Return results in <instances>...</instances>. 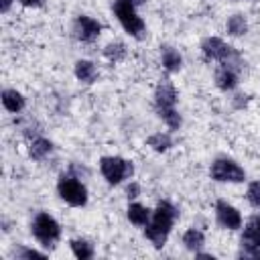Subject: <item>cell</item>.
<instances>
[{
	"label": "cell",
	"instance_id": "6da1fadb",
	"mask_svg": "<svg viewBox=\"0 0 260 260\" xmlns=\"http://www.w3.org/2000/svg\"><path fill=\"white\" fill-rule=\"evenodd\" d=\"M175 217H177V209L169 201H160L156 211H154V215H152V221L146 223V230H144L146 238L156 248L165 246L167 236H169V232H171V228L175 223Z\"/></svg>",
	"mask_w": 260,
	"mask_h": 260
},
{
	"label": "cell",
	"instance_id": "7a4b0ae2",
	"mask_svg": "<svg viewBox=\"0 0 260 260\" xmlns=\"http://www.w3.org/2000/svg\"><path fill=\"white\" fill-rule=\"evenodd\" d=\"M201 51H203V55H205L207 61H219L221 65H230L234 69L240 67V59L234 53V49L228 43H223L221 39H217V37L205 39L203 45H201Z\"/></svg>",
	"mask_w": 260,
	"mask_h": 260
},
{
	"label": "cell",
	"instance_id": "3957f363",
	"mask_svg": "<svg viewBox=\"0 0 260 260\" xmlns=\"http://www.w3.org/2000/svg\"><path fill=\"white\" fill-rule=\"evenodd\" d=\"M136 4L132 0H116L114 2V12L120 20V24L124 26L126 32H130L132 37H140L144 30V22L142 18L136 14Z\"/></svg>",
	"mask_w": 260,
	"mask_h": 260
},
{
	"label": "cell",
	"instance_id": "277c9868",
	"mask_svg": "<svg viewBox=\"0 0 260 260\" xmlns=\"http://www.w3.org/2000/svg\"><path fill=\"white\" fill-rule=\"evenodd\" d=\"M32 234H35V238H37L43 246L51 248V246H55V242L59 240L61 228H59V223H57L49 213H39V215L35 217V221H32Z\"/></svg>",
	"mask_w": 260,
	"mask_h": 260
},
{
	"label": "cell",
	"instance_id": "5b68a950",
	"mask_svg": "<svg viewBox=\"0 0 260 260\" xmlns=\"http://www.w3.org/2000/svg\"><path fill=\"white\" fill-rule=\"evenodd\" d=\"M100 169H102V175L106 177V181L112 185H118L132 175V165L120 156H104L100 160Z\"/></svg>",
	"mask_w": 260,
	"mask_h": 260
},
{
	"label": "cell",
	"instance_id": "8992f818",
	"mask_svg": "<svg viewBox=\"0 0 260 260\" xmlns=\"http://www.w3.org/2000/svg\"><path fill=\"white\" fill-rule=\"evenodd\" d=\"M57 191H59L61 199L67 201L69 205L79 207V205H85V201H87V189L75 177H61L57 183Z\"/></svg>",
	"mask_w": 260,
	"mask_h": 260
},
{
	"label": "cell",
	"instance_id": "52a82bcc",
	"mask_svg": "<svg viewBox=\"0 0 260 260\" xmlns=\"http://www.w3.org/2000/svg\"><path fill=\"white\" fill-rule=\"evenodd\" d=\"M211 177L215 181H230V183H240L246 179V173L240 165H236L230 158H217L211 165Z\"/></svg>",
	"mask_w": 260,
	"mask_h": 260
},
{
	"label": "cell",
	"instance_id": "ba28073f",
	"mask_svg": "<svg viewBox=\"0 0 260 260\" xmlns=\"http://www.w3.org/2000/svg\"><path fill=\"white\" fill-rule=\"evenodd\" d=\"M242 256L260 258V215L252 217L242 236Z\"/></svg>",
	"mask_w": 260,
	"mask_h": 260
},
{
	"label": "cell",
	"instance_id": "9c48e42d",
	"mask_svg": "<svg viewBox=\"0 0 260 260\" xmlns=\"http://www.w3.org/2000/svg\"><path fill=\"white\" fill-rule=\"evenodd\" d=\"M215 215H217V221L219 225L228 228V230H238L242 225V215L236 207H232L230 203L225 201H217L215 205Z\"/></svg>",
	"mask_w": 260,
	"mask_h": 260
},
{
	"label": "cell",
	"instance_id": "30bf717a",
	"mask_svg": "<svg viewBox=\"0 0 260 260\" xmlns=\"http://www.w3.org/2000/svg\"><path fill=\"white\" fill-rule=\"evenodd\" d=\"M100 30H102L100 22H98L95 18H91V16H83V14H81V16L77 18V22H75V32H77V37H79L83 43L95 41L98 35H100Z\"/></svg>",
	"mask_w": 260,
	"mask_h": 260
},
{
	"label": "cell",
	"instance_id": "8fae6325",
	"mask_svg": "<svg viewBox=\"0 0 260 260\" xmlns=\"http://www.w3.org/2000/svg\"><path fill=\"white\" fill-rule=\"evenodd\" d=\"M154 102H156V112L175 108V104H177V91H175V87L167 79L158 83L156 93H154Z\"/></svg>",
	"mask_w": 260,
	"mask_h": 260
},
{
	"label": "cell",
	"instance_id": "7c38bea8",
	"mask_svg": "<svg viewBox=\"0 0 260 260\" xmlns=\"http://www.w3.org/2000/svg\"><path fill=\"white\" fill-rule=\"evenodd\" d=\"M236 81H238V75H236V69L230 67V65H221L215 73V83L219 89L228 91V89H234L236 87Z\"/></svg>",
	"mask_w": 260,
	"mask_h": 260
},
{
	"label": "cell",
	"instance_id": "4fadbf2b",
	"mask_svg": "<svg viewBox=\"0 0 260 260\" xmlns=\"http://www.w3.org/2000/svg\"><path fill=\"white\" fill-rule=\"evenodd\" d=\"M2 106H4L8 112L16 114V112H20V110L24 108V98H22L16 89H4V91H2Z\"/></svg>",
	"mask_w": 260,
	"mask_h": 260
},
{
	"label": "cell",
	"instance_id": "5bb4252c",
	"mask_svg": "<svg viewBox=\"0 0 260 260\" xmlns=\"http://www.w3.org/2000/svg\"><path fill=\"white\" fill-rule=\"evenodd\" d=\"M75 77L79 81H85V83H91L95 77H98V69L91 61H77L75 63Z\"/></svg>",
	"mask_w": 260,
	"mask_h": 260
},
{
	"label": "cell",
	"instance_id": "9a60e30c",
	"mask_svg": "<svg viewBox=\"0 0 260 260\" xmlns=\"http://www.w3.org/2000/svg\"><path fill=\"white\" fill-rule=\"evenodd\" d=\"M51 148H53V144H51L47 138H35V140L30 142L28 154H30L35 160H41V158H45V156L51 152Z\"/></svg>",
	"mask_w": 260,
	"mask_h": 260
},
{
	"label": "cell",
	"instance_id": "2e32d148",
	"mask_svg": "<svg viewBox=\"0 0 260 260\" xmlns=\"http://www.w3.org/2000/svg\"><path fill=\"white\" fill-rule=\"evenodd\" d=\"M148 209L144 207V205H140V203H132L130 207H128V219L134 223V225H146L148 223Z\"/></svg>",
	"mask_w": 260,
	"mask_h": 260
},
{
	"label": "cell",
	"instance_id": "e0dca14e",
	"mask_svg": "<svg viewBox=\"0 0 260 260\" xmlns=\"http://www.w3.org/2000/svg\"><path fill=\"white\" fill-rule=\"evenodd\" d=\"M181 55L173 47H162V65L169 71H179L181 69Z\"/></svg>",
	"mask_w": 260,
	"mask_h": 260
},
{
	"label": "cell",
	"instance_id": "ac0fdd59",
	"mask_svg": "<svg viewBox=\"0 0 260 260\" xmlns=\"http://www.w3.org/2000/svg\"><path fill=\"white\" fill-rule=\"evenodd\" d=\"M71 250H73V256L79 260H87L93 256V248L85 240H71Z\"/></svg>",
	"mask_w": 260,
	"mask_h": 260
},
{
	"label": "cell",
	"instance_id": "d6986e66",
	"mask_svg": "<svg viewBox=\"0 0 260 260\" xmlns=\"http://www.w3.org/2000/svg\"><path fill=\"white\" fill-rule=\"evenodd\" d=\"M104 55H106L110 61L118 63V61H122V59L126 57V47H124L122 43H110V45L104 49Z\"/></svg>",
	"mask_w": 260,
	"mask_h": 260
},
{
	"label": "cell",
	"instance_id": "ffe728a7",
	"mask_svg": "<svg viewBox=\"0 0 260 260\" xmlns=\"http://www.w3.org/2000/svg\"><path fill=\"white\" fill-rule=\"evenodd\" d=\"M183 244H185L189 250H197V248L203 244V234H201L199 230L191 228V230L185 232V236H183Z\"/></svg>",
	"mask_w": 260,
	"mask_h": 260
},
{
	"label": "cell",
	"instance_id": "44dd1931",
	"mask_svg": "<svg viewBox=\"0 0 260 260\" xmlns=\"http://www.w3.org/2000/svg\"><path fill=\"white\" fill-rule=\"evenodd\" d=\"M246 28H248V24H246V18L242 16V14H234V16H230V20H228V30H230V35H244L246 32Z\"/></svg>",
	"mask_w": 260,
	"mask_h": 260
},
{
	"label": "cell",
	"instance_id": "7402d4cb",
	"mask_svg": "<svg viewBox=\"0 0 260 260\" xmlns=\"http://www.w3.org/2000/svg\"><path fill=\"white\" fill-rule=\"evenodd\" d=\"M148 146H152L154 150L162 152V150H167V148L171 146V138H169V134H162V132L152 134V136L148 138Z\"/></svg>",
	"mask_w": 260,
	"mask_h": 260
},
{
	"label": "cell",
	"instance_id": "603a6c76",
	"mask_svg": "<svg viewBox=\"0 0 260 260\" xmlns=\"http://www.w3.org/2000/svg\"><path fill=\"white\" fill-rule=\"evenodd\" d=\"M248 201H250L254 207L260 209V181L250 183V187H248Z\"/></svg>",
	"mask_w": 260,
	"mask_h": 260
},
{
	"label": "cell",
	"instance_id": "cb8c5ba5",
	"mask_svg": "<svg viewBox=\"0 0 260 260\" xmlns=\"http://www.w3.org/2000/svg\"><path fill=\"white\" fill-rule=\"evenodd\" d=\"M22 258H45L41 252H37V250H22V254H20Z\"/></svg>",
	"mask_w": 260,
	"mask_h": 260
},
{
	"label": "cell",
	"instance_id": "d4e9b609",
	"mask_svg": "<svg viewBox=\"0 0 260 260\" xmlns=\"http://www.w3.org/2000/svg\"><path fill=\"white\" fill-rule=\"evenodd\" d=\"M136 195H138V185L132 183V185L128 187V197H136Z\"/></svg>",
	"mask_w": 260,
	"mask_h": 260
},
{
	"label": "cell",
	"instance_id": "484cf974",
	"mask_svg": "<svg viewBox=\"0 0 260 260\" xmlns=\"http://www.w3.org/2000/svg\"><path fill=\"white\" fill-rule=\"evenodd\" d=\"M10 8V0H2V12H8Z\"/></svg>",
	"mask_w": 260,
	"mask_h": 260
},
{
	"label": "cell",
	"instance_id": "4316f807",
	"mask_svg": "<svg viewBox=\"0 0 260 260\" xmlns=\"http://www.w3.org/2000/svg\"><path fill=\"white\" fill-rule=\"evenodd\" d=\"M20 4H24V6H30V4H37L39 0H18Z\"/></svg>",
	"mask_w": 260,
	"mask_h": 260
},
{
	"label": "cell",
	"instance_id": "83f0119b",
	"mask_svg": "<svg viewBox=\"0 0 260 260\" xmlns=\"http://www.w3.org/2000/svg\"><path fill=\"white\" fill-rule=\"evenodd\" d=\"M134 4H142V2H146V0H132Z\"/></svg>",
	"mask_w": 260,
	"mask_h": 260
}]
</instances>
